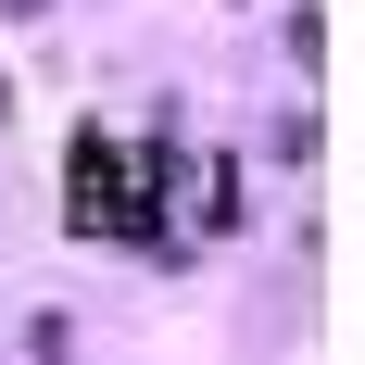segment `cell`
Returning a JSON list of instances; mask_svg holds the SVG:
<instances>
[{"mask_svg": "<svg viewBox=\"0 0 365 365\" xmlns=\"http://www.w3.org/2000/svg\"><path fill=\"white\" fill-rule=\"evenodd\" d=\"M164 189H177V151H113V139H76L63 151V215L88 240H164Z\"/></svg>", "mask_w": 365, "mask_h": 365, "instance_id": "obj_1", "label": "cell"}, {"mask_svg": "<svg viewBox=\"0 0 365 365\" xmlns=\"http://www.w3.org/2000/svg\"><path fill=\"white\" fill-rule=\"evenodd\" d=\"M0 13H13V26H38V13H51V0H0Z\"/></svg>", "mask_w": 365, "mask_h": 365, "instance_id": "obj_2", "label": "cell"}]
</instances>
